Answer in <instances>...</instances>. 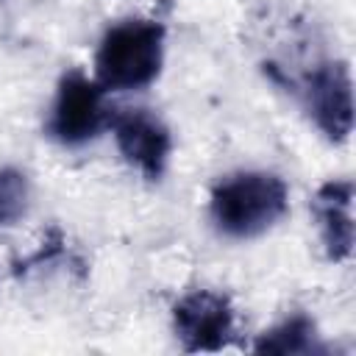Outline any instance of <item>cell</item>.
<instances>
[{"label":"cell","instance_id":"obj_1","mask_svg":"<svg viewBox=\"0 0 356 356\" xmlns=\"http://www.w3.org/2000/svg\"><path fill=\"white\" fill-rule=\"evenodd\" d=\"M211 220L234 239L270 231L289 209V189L273 172H234L211 189Z\"/></svg>","mask_w":356,"mask_h":356},{"label":"cell","instance_id":"obj_2","mask_svg":"<svg viewBox=\"0 0 356 356\" xmlns=\"http://www.w3.org/2000/svg\"><path fill=\"white\" fill-rule=\"evenodd\" d=\"M164 61V25L156 19H122L111 25L95 53V75L103 89H142L153 83Z\"/></svg>","mask_w":356,"mask_h":356},{"label":"cell","instance_id":"obj_3","mask_svg":"<svg viewBox=\"0 0 356 356\" xmlns=\"http://www.w3.org/2000/svg\"><path fill=\"white\" fill-rule=\"evenodd\" d=\"M103 86L83 75L81 70H70L56 89V100L47 120V134L61 145H83L100 134L108 122V108L103 103Z\"/></svg>","mask_w":356,"mask_h":356},{"label":"cell","instance_id":"obj_4","mask_svg":"<svg viewBox=\"0 0 356 356\" xmlns=\"http://www.w3.org/2000/svg\"><path fill=\"white\" fill-rule=\"evenodd\" d=\"M172 325L186 353H214L234 334V306L220 292L195 289L175 303Z\"/></svg>","mask_w":356,"mask_h":356},{"label":"cell","instance_id":"obj_5","mask_svg":"<svg viewBox=\"0 0 356 356\" xmlns=\"http://www.w3.org/2000/svg\"><path fill=\"white\" fill-rule=\"evenodd\" d=\"M108 125L122 159L134 164L147 181H159L172 150L170 128L147 108H122L108 117Z\"/></svg>","mask_w":356,"mask_h":356},{"label":"cell","instance_id":"obj_6","mask_svg":"<svg viewBox=\"0 0 356 356\" xmlns=\"http://www.w3.org/2000/svg\"><path fill=\"white\" fill-rule=\"evenodd\" d=\"M306 106L314 125L331 142L348 139L353 128V83L342 61L320 64L306 78Z\"/></svg>","mask_w":356,"mask_h":356},{"label":"cell","instance_id":"obj_7","mask_svg":"<svg viewBox=\"0 0 356 356\" xmlns=\"http://www.w3.org/2000/svg\"><path fill=\"white\" fill-rule=\"evenodd\" d=\"M314 217L320 239L331 261H345L353 253V184L328 181L314 195Z\"/></svg>","mask_w":356,"mask_h":356},{"label":"cell","instance_id":"obj_8","mask_svg":"<svg viewBox=\"0 0 356 356\" xmlns=\"http://www.w3.org/2000/svg\"><path fill=\"white\" fill-rule=\"evenodd\" d=\"M253 350L256 353H278V356L314 353L317 350V328L306 314H292L284 323L264 331L256 339Z\"/></svg>","mask_w":356,"mask_h":356},{"label":"cell","instance_id":"obj_9","mask_svg":"<svg viewBox=\"0 0 356 356\" xmlns=\"http://www.w3.org/2000/svg\"><path fill=\"white\" fill-rule=\"evenodd\" d=\"M31 184L17 167H0V225H11L28 209Z\"/></svg>","mask_w":356,"mask_h":356}]
</instances>
